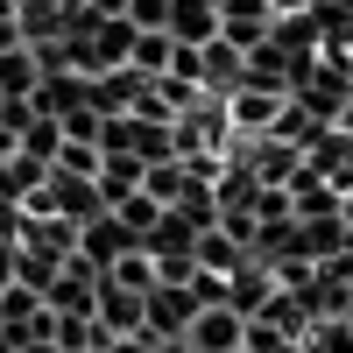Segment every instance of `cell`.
Returning <instances> with one entry per match:
<instances>
[{
	"instance_id": "obj_1",
	"label": "cell",
	"mask_w": 353,
	"mask_h": 353,
	"mask_svg": "<svg viewBox=\"0 0 353 353\" xmlns=\"http://www.w3.org/2000/svg\"><path fill=\"white\" fill-rule=\"evenodd\" d=\"M290 92H276V85H233L226 92V113H233V141H254V134H269L276 128V113H283Z\"/></svg>"
},
{
	"instance_id": "obj_2",
	"label": "cell",
	"mask_w": 353,
	"mask_h": 353,
	"mask_svg": "<svg viewBox=\"0 0 353 353\" xmlns=\"http://www.w3.org/2000/svg\"><path fill=\"white\" fill-rule=\"evenodd\" d=\"M198 318V290L191 283H156L149 290V318H141V332L149 339H184Z\"/></svg>"
},
{
	"instance_id": "obj_3",
	"label": "cell",
	"mask_w": 353,
	"mask_h": 353,
	"mask_svg": "<svg viewBox=\"0 0 353 353\" xmlns=\"http://www.w3.org/2000/svg\"><path fill=\"white\" fill-rule=\"evenodd\" d=\"M128 248H141V233H134L121 212H99V219H85V226H78V254L92 261L99 276H106V269H113V261H121Z\"/></svg>"
},
{
	"instance_id": "obj_4",
	"label": "cell",
	"mask_w": 353,
	"mask_h": 353,
	"mask_svg": "<svg viewBox=\"0 0 353 353\" xmlns=\"http://www.w3.org/2000/svg\"><path fill=\"white\" fill-rule=\"evenodd\" d=\"M191 353H233V346H248V311H233V304H198L191 318Z\"/></svg>"
},
{
	"instance_id": "obj_5",
	"label": "cell",
	"mask_w": 353,
	"mask_h": 353,
	"mask_svg": "<svg viewBox=\"0 0 353 353\" xmlns=\"http://www.w3.org/2000/svg\"><path fill=\"white\" fill-rule=\"evenodd\" d=\"M43 191H50V205H57V212H64V219H78V226L106 212V198H99V176H71V170H57V163H50Z\"/></svg>"
},
{
	"instance_id": "obj_6",
	"label": "cell",
	"mask_w": 353,
	"mask_h": 353,
	"mask_svg": "<svg viewBox=\"0 0 353 353\" xmlns=\"http://www.w3.org/2000/svg\"><path fill=\"white\" fill-rule=\"evenodd\" d=\"M269 297H276V269H269L261 254H254V261H241V269L226 276V304H233V311H248V318H254Z\"/></svg>"
},
{
	"instance_id": "obj_7",
	"label": "cell",
	"mask_w": 353,
	"mask_h": 353,
	"mask_svg": "<svg viewBox=\"0 0 353 353\" xmlns=\"http://www.w3.org/2000/svg\"><path fill=\"white\" fill-rule=\"evenodd\" d=\"M141 318H149V297L106 276V283H99V325H106V332H141Z\"/></svg>"
},
{
	"instance_id": "obj_8",
	"label": "cell",
	"mask_w": 353,
	"mask_h": 353,
	"mask_svg": "<svg viewBox=\"0 0 353 353\" xmlns=\"http://www.w3.org/2000/svg\"><path fill=\"white\" fill-rule=\"evenodd\" d=\"M233 85H248V50H233L226 36H212L205 43V92H233Z\"/></svg>"
},
{
	"instance_id": "obj_9",
	"label": "cell",
	"mask_w": 353,
	"mask_h": 353,
	"mask_svg": "<svg viewBox=\"0 0 353 353\" xmlns=\"http://www.w3.org/2000/svg\"><path fill=\"white\" fill-rule=\"evenodd\" d=\"M141 248H149V254H198V226L176 212V205H163V212H156V226L141 233Z\"/></svg>"
},
{
	"instance_id": "obj_10",
	"label": "cell",
	"mask_w": 353,
	"mask_h": 353,
	"mask_svg": "<svg viewBox=\"0 0 353 353\" xmlns=\"http://www.w3.org/2000/svg\"><path fill=\"white\" fill-rule=\"evenodd\" d=\"M36 78H43V64H36V50H28V43H8V50H0V99H28V92H36Z\"/></svg>"
},
{
	"instance_id": "obj_11",
	"label": "cell",
	"mask_w": 353,
	"mask_h": 353,
	"mask_svg": "<svg viewBox=\"0 0 353 353\" xmlns=\"http://www.w3.org/2000/svg\"><path fill=\"white\" fill-rule=\"evenodd\" d=\"M141 170H149L141 156H99V198H106V212L141 191Z\"/></svg>"
},
{
	"instance_id": "obj_12",
	"label": "cell",
	"mask_w": 353,
	"mask_h": 353,
	"mask_svg": "<svg viewBox=\"0 0 353 353\" xmlns=\"http://www.w3.org/2000/svg\"><path fill=\"white\" fill-rule=\"evenodd\" d=\"M198 261H205V269H219V276H233L241 261H254V248L233 241L226 226H205V233H198Z\"/></svg>"
},
{
	"instance_id": "obj_13",
	"label": "cell",
	"mask_w": 353,
	"mask_h": 353,
	"mask_svg": "<svg viewBox=\"0 0 353 353\" xmlns=\"http://www.w3.org/2000/svg\"><path fill=\"white\" fill-rule=\"evenodd\" d=\"M141 191H149L156 205H176V198L191 191V170H184V156H163V163H149V170H141Z\"/></svg>"
},
{
	"instance_id": "obj_14",
	"label": "cell",
	"mask_w": 353,
	"mask_h": 353,
	"mask_svg": "<svg viewBox=\"0 0 353 353\" xmlns=\"http://www.w3.org/2000/svg\"><path fill=\"white\" fill-rule=\"evenodd\" d=\"M57 149H64V121H57V113H36V121L21 128V156H36V163H57Z\"/></svg>"
},
{
	"instance_id": "obj_15",
	"label": "cell",
	"mask_w": 353,
	"mask_h": 353,
	"mask_svg": "<svg viewBox=\"0 0 353 353\" xmlns=\"http://www.w3.org/2000/svg\"><path fill=\"white\" fill-rule=\"evenodd\" d=\"M170 57H176V36H170V28H141V36H134V57H128V64L134 71H170Z\"/></svg>"
},
{
	"instance_id": "obj_16",
	"label": "cell",
	"mask_w": 353,
	"mask_h": 353,
	"mask_svg": "<svg viewBox=\"0 0 353 353\" xmlns=\"http://www.w3.org/2000/svg\"><path fill=\"white\" fill-rule=\"evenodd\" d=\"M106 276H113V283H128V290H141V297H149V290H156V254H149V248H128V254L113 261Z\"/></svg>"
},
{
	"instance_id": "obj_17",
	"label": "cell",
	"mask_w": 353,
	"mask_h": 353,
	"mask_svg": "<svg viewBox=\"0 0 353 353\" xmlns=\"http://www.w3.org/2000/svg\"><path fill=\"white\" fill-rule=\"evenodd\" d=\"M304 353H353V325H346V318H311Z\"/></svg>"
},
{
	"instance_id": "obj_18",
	"label": "cell",
	"mask_w": 353,
	"mask_h": 353,
	"mask_svg": "<svg viewBox=\"0 0 353 353\" xmlns=\"http://www.w3.org/2000/svg\"><path fill=\"white\" fill-rule=\"evenodd\" d=\"M113 212H121V219H128L134 233H149V226H156V212H163V205H156L149 191H134V198H121V205H113Z\"/></svg>"
},
{
	"instance_id": "obj_19",
	"label": "cell",
	"mask_w": 353,
	"mask_h": 353,
	"mask_svg": "<svg viewBox=\"0 0 353 353\" xmlns=\"http://www.w3.org/2000/svg\"><path fill=\"white\" fill-rule=\"evenodd\" d=\"M128 21L134 28H170V0H128Z\"/></svg>"
},
{
	"instance_id": "obj_20",
	"label": "cell",
	"mask_w": 353,
	"mask_h": 353,
	"mask_svg": "<svg viewBox=\"0 0 353 353\" xmlns=\"http://www.w3.org/2000/svg\"><path fill=\"white\" fill-rule=\"evenodd\" d=\"M318 276H325V283H353V248L325 254V261H318Z\"/></svg>"
},
{
	"instance_id": "obj_21",
	"label": "cell",
	"mask_w": 353,
	"mask_h": 353,
	"mask_svg": "<svg viewBox=\"0 0 353 353\" xmlns=\"http://www.w3.org/2000/svg\"><path fill=\"white\" fill-rule=\"evenodd\" d=\"M14 261H21V241H14V233H0V290L14 283Z\"/></svg>"
},
{
	"instance_id": "obj_22",
	"label": "cell",
	"mask_w": 353,
	"mask_h": 353,
	"mask_svg": "<svg viewBox=\"0 0 353 353\" xmlns=\"http://www.w3.org/2000/svg\"><path fill=\"white\" fill-rule=\"evenodd\" d=\"M14 149H21V134H14V128H0V163H8Z\"/></svg>"
},
{
	"instance_id": "obj_23",
	"label": "cell",
	"mask_w": 353,
	"mask_h": 353,
	"mask_svg": "<svg viewBox=\"0 0 353 353\" xmlns=\"http://www.w3.org/2000/svg\"><path fill=\"white\" fill-rule=\"evenodd\" d=\"M269 8H276V14H304L311 0H269Z\"/></svg>"
},
{
	"instance_id": "obj_24",
	"label": "cell",
	"mask_w": 353,
	"mask_h": 353,
	"mask_svg": "<svg viewBox=\"0 0 353 353\" xmlns=\"http://www.w3.org/2000/svg\"><path fill=\"white\" fill-rule=\"evenodd\" d=\"M92 14H128V0H92Z\"/></svg>"
},
{
	"instance_id": "obj_25",
	"label": "cell",
	"mask_w": 353,
	"mask_h": 353,
	"mask_svg": "<svg viewBox=\"0 0 353 353\" xmlns=\"http://www.w3.org/2000/svg\"><path fill=\"white\" fill-rule=\"evenodd\" d=\"M156 353H191V339H156Z\"/></svg>"
},
{
	"instance_id": "obj_26",
	"label": "cell",
	"mask_w": 353,
	"mask_h": 353,
	"mask_svg": "<svg viewBox=\"0 0 353 353\" xmlns=\"http://www.w3.org/2000/svg\"><path fill=\"white\" fill-rule=\"evenodd\" d=\"M332 128H346V134H353V99H346V106H339V121H332Z\"/></svg>"
},
{
	"instance_id": "obj_27",
	"label": "cell",
	"mask_w": 353,
	"mask_h": 353,
	"mask_svg": "<svg viewBox=\"0 0 353 353\" xmlns=\"http://www.w3.org/2000/svg\"><path fill=\"white\" fill-rule=\"evenodd\" d=\"M0 353H21V346H14V332H8V325H0Z\"/></svg>"
},
{
	"instance_id": "obj_28",
	"label": "cell",
	"mask_w": 353,
	"mask_h": 353,
	"mask_svg": "<svg viewBox=\"0 0 353 353\" xmlns=\"http://www.w3.org/2000/svg\"><path fill=\"white\" fill-rule=\"evenodd\" d=\"M346 325H353V304H346Z\"/></svg>"
},
{
	"instance_id": "obj_29",
	"label": "cell",
	"mask_w": 353,
	"mask_h": 353,
	"mask_svg": "<svg viewBox=\"0 0 353 353\" xmlns=\"http://www.w3.org/2000/svg\"><path fill=\"white\" fill-rule=\"evenodd\" d=\"M233 353H248V346H233Z\"/></svg>"
}]
</instances>
